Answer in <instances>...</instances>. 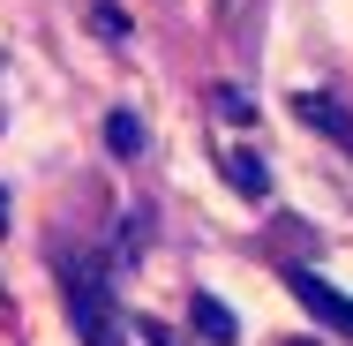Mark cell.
<instances>
[{"label":"cell","instance_id":"obj_1","mask_svg":"<svg viewBox=\"0 0 353 346\" xmlns=\"http://www.w3.org/2000/svg\"><path fill=\"white\" fill-rule=\"evenodd\" d=\"M61 278H68V316L83 346H121V316H113V286L90 256H61Z\"/></svg>","mask_w":353,"mask_h":346},{"label":"cell","instance_id":"obj_2","mask_svg":"<svg viewBox=\"0 0 353 346\" xmlns=\"http://www.w3.org/2000/svg\"><path fill=\"white\" fill-rule=\"evenodd\" d=\"M285 286H293L301 309H316L331 331H346V339H353V294H339L331 278H316V271H285Z\"/></svg>","mask_w":353,"mask_h":346},{"label":"cell","instance_id":"obj_3","mask_svg":"<svg viewBox=\"0 0 353 346\" xmlns=\"http://www.w3.org/2000/svg\"><path fill=\"white\" fill-rule=\"evenodd\" d=\"M293 113H301L308 128H323L339 151H353V113H339V98H323V90H301V98H293Z\"/></svg>","mask_w":353,"mask_h":346},{"label":"cell","instance_id":"obj_4","mask_svg":"<svg viewBox=\"0 0 353 346\" xmlns=\"http://www.w3.org/2000/svg\"><path fill=\"white\" fill-rule=\"evenodd\" d=\"M225 181H233L241 196H271V173H263L256 151H225Z\"/></svg>","mask_w":353,"mask_h":346},{"label":"cell","instance_id":"obj_5","mask_svg":"<svg viewBox=\"0 0 353 346\" xmlns=\"http://www.w3.org/2000/svg\"><path fill=\"white\" fill-rule=\"evenodd\" d=\"M196 331H203V339H233V309L211 301V294H196Z\"/></svg>","mask_w":353,"mask_h":346},{"label":"cell","instance_id":"obj_6","mask_svg":"<svg viewBox=\"0 0 353 346\" xmlns=\"http://www.w3.org/2000/svg\"><path fill=\"white\" fill-rule=\"evenodd\" d=\"M90 30H98V38H128V8H113V0H90Z\"/></svg>","mask_w":353,"mask_h":346},{"label":"cell","instance_id":"obj_7","mask_svg":"<svg viewBox=\"0 0 353 346\" xmlns=\"http://www.w3.org/2000/svg\"><path fill=\"white\" fill-rule=\"evenodd\" d=\"M105 143H113V151H143V121L136 113H113V121H105Z\"/></svg>","mask_w":353,"mask_h":346},{"label":"cell","instance_id":"obj_8","mask_svg":"<svg viewBox=\"0 0 353 346\" xmlns=\"http://www.w3.org/2000/svg\"><path fill=\"white\" fill-rule=\"evenodd\" d=\"M218 113H225V121H256V106H248V90H218Z\"/></svg>","mask_w":353,"mask_h":346},{"label":"cell","instance_id":"obj_9","mask_svg":"<svg viewBox=\"0 0 353 346\" xmlns=\"http://www.w3.org/2000/svg\"><path fill=\"white\" fill-rule=\"evenodd\" d=\"M143 339L150 346H181V339H165V324H143Z\"/></svg>","mask_w":353,"mask_h":346},{"label":"cell","instance_id":"obj_10","mask_svg":"<svg viewBox=\"0 0 353 346\" xmlns=\"http://www.w3.org/2000/svg\"><path fill=\"white\" fill-rule=\"evenodd\" d=\"M0 218H8V196H0Z\"/></svg>","mask_w":353,"mask_h":346}]
</instances>
